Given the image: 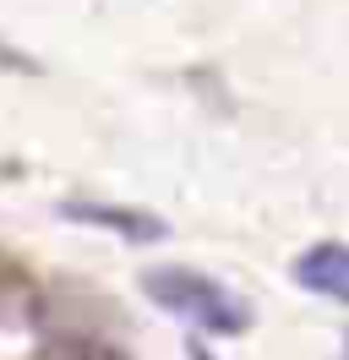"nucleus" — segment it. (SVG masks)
Returning a JSON list of instances; mask_svg holds the SVG:
<instances>
[{
  "mask_svg": "<svg viewBox=\"0 0 349 360\" xmlns=\"http://www.w3.org/2000/svg\"><path fill=\"white\" fill-rule=\"evenodd\" d=\"M142 290H148V300L158 311L180 316V322H196L208 333H246V322H251V311H246V300L235 290L213 284L196 268H153L142 278Z\"/></svg>",
  "mask_w": 349,
  "mask_h": 360,
  "instance_id": "nucleus-1",
  "label": "nucleus"
},
{
  "mask_svg": "<svg viewBox=\"0 0 349 360\" xmlns=\"http://www.w3.org/2000/svg\"><path fill=\"white\" fill-rule=\"evenodd\" d=\"M295 278H300L305 290H317V295H327V300H344L349 306V246H338V240L311 246L305 257H295Z\"/></svg>",
  "mask_w": 349,
  "mask_h": 360,
  "instance_id": "nucleus-2",
  "label": "nucleus"
},
{
  "mask_svg": "<svg viewBox=\"0 0 349 360\" xmlns=\"http://www.w3.org/2000/svg\"><path fill=\"white\" fill-rule=\"evenodd\" d=\"M61 213H65V219H77V224H104V229H115V235H126V240H158V235H164V219H153V213H137V207L65 202Z\"/></svg>",
  "mask_w": 349,
  "mask_h": 360,
  "instance_id": "nucleus-3",
  "label": "nucleus"
},
{
  "mask_svg": "<svg viewBox=\"0 0 349 360\" xmlns=\"http://www.w3.org/2000/svg\"><path fill=\"white\" fill-rule=\"evenodd\" d=\"M22 300H27V284H22V273L0 257V322H6V316H17Z\"/></svg>",
  "mask_w": 349,
  "mask_h": 360,
  "instance_id": "nucleus-4",
  "label": "nucleus"
}]
</instances>
